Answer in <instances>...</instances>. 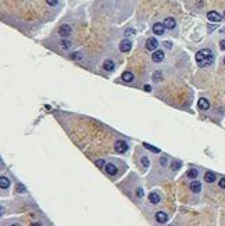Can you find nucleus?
Wrapping results in <instances>:
<instances>
[{"instance_id":"obj_1","label":"nucleus","mask_w":225,"mask_h":226,"mask_svg":"<svg viewBox=\"0 0 225 226\" xmlns=\"http://www.w3.org/2000/svg\"><path fill=\"white\" fill-rule=\"evenodd\" d=\"M196 63L200 67H208L214 63V54L210 49H203L196 53Z\"/></svg>"},{"instance_id":"obj_2","label":"nucleus","mask_w":225,"mask_h":226,"mask_svg":"<svg viewBox=\"0 0 225 226\" xmlns=\"http://www.w3.org/2000/svg\"><path fill=\"white\" fill-rule=\"evenodd\" d=\"M114 149H115V151H117V153H125V151L128 150V143H127V142H124V140L115 142Z\"/></svg>"},{"instance_id":"obj_3","label":"nucleus","mask_w":225,"mask_h":226,"mask_svg":"<svg viewBox=\"0 0 225 226\" xmlns=\"http://www.w3.org/2000/svg\"><path fill=\"white\" fill-rule=\"evenodd\" d=\"M207 18L211 22H220V21H222V15L218 14L217 11H208L207 13Z\"/></svg>"},{"instance_id":"obj_4","label":"nucleus","mask_w":225,"mask_h":226,"mask_svg":"<svg viewBox=\"0 0 225 226\" xmlns=\"http://www.w3.org/2000/svg\"><path fill=\"white\" fill-rule=\"evenodd\" d=\"M71 32H72V29H71V27H69V25H67V24L61 25V27H60V29H59V33L63 38L69 36V35H71Z\"/></svg>"},{"instance_id":"obj_5","label":"nucleus","mask_w":225,"mask_h":226,"mask_svg":"<svg viewBox=\"0 0 225 226\" xmlns=\"http://www.w3.org/2000/svg\"><path fill=\"white\" fill-rule=\"evenodd\" d=\"M157 46H158V42H157V39H154V38H150V39H147L146 42V49L150 50V51H154V50L157 49Z\"/></svg>"},{"instance_id":"obj_6","label":"nucleus","mask_w":225,"mask_h":226,"mask_svg":"<svg viewBox=\"0 0 225 226\" xmlns=\"http://www.w3.org/2000/svg\"><path fill=\"white\" fill-rule=\"evenodd\" d=\"M164 29H166V27H164V24H161V22H156L153 25V32L156 35H163L164 33Z\"/></svg>"},{"instance_id":"obj_7","label":"nucleus","mask_w":225,"mask_h":226,"mask_svg":"<svg viewBox=\"0 0 225 226\" xmlns=\"http://www.w3.org/2000/svg\"><path fill=\"white\" fill-rule=\"evenodd\" d=\"M131 47H132V43H131L129 40H127V39L119 43V50H121L122 53H127V51H129V50H131Z\"/></svg>"},{"instance_id":"obj_8","label":"nucleus","mask_w":225,"mask_h":226,"mask_svg":"<svg viewBox=\"0 0 225 226\" xmlns=\"http://www.w3.org/2000/svg\"><path fill=\"white\" fill-rule=\"evenodd\" d=\"M163 24H164V27H166L167 29H174V28L177 27V22H175V19L172 18V17H167Z\"/></svg>"},{"instance_id":"obj_9","label":"nucleus","mask_w":225,"mask_h":226,"mask_svg":"<svg viewBox=\"0 0 225 226\" xmlns=\"http://www.w3.org/2000/svg\"><path fill=\"white\" fill-rule=\"evenodd\" d=\"M152 58H153L154 63H160V61H163V58H164V53H163V50H156V51L152 54Z\"/></svg>"},{"instance_id":"obj_10","label":"nucleus","mask_w":225,"mask_h":226,"mask_svg":"<svg viewBox=\"0 0 225 226\" xmlns=\"http://www.w3.org/2000/svg\"><path fill=\"white\" fill-rule=\"evenodd\" d=\"M156 221L158 222V223H166V222L168 221V215H167L166 212H163V211H158V212L156 214Z\"/></svg>"},{"instance_id":"obj_11","label":"nucleus","mask_w":225,"mask_h":226,"mask_svg":"<svg viewBox=\"0 0 225 226\" xmlns=\"http://www.w3.org/2000/svg\"><path fill=\"white\" fill-rule=\"evenodd\" d=\"M106 172L109 175H111V176H114V175H117L118 169H117V167L114 164H106Z\"/></svg>"},{"instance_id":"obj_12","label":"nucleus","mask_w":225,"mask_h":226,"mask_svg":"<svg viewBox=\"0 0 225 226\" xmlns=\"http://www.w3.org/2000/svg\"><path fill=\"white\" fill-rule=\"evenodd\" d=\"M198 105H199V108L200 110H208L210 108V103H208V100L207 99H199Z\"/></svg>"},{"instance_id":"obj_13","label":"nucleus","mask_w":225,"mask_h":226,"mask_svg":"<svg viewBox=\"0 0 225 226\" xmlns=\"http://www.w3.org/2000/svg\"><path fill=\"white\" fill-rule=\"evenodd\" d=\"M217 176L214 172H206L204 173V181L207 182V183H213V182H216Z\"/></svg>"},{"instance_id":"obj_14","label":"nucleus","mask_w":225,"mask_h":226,"mask_svg":"<svg viewBox=\"0 0 225 226\" xmlns=\"http://www.w3.org/2000/svg\"><path fill=\"white\" fill-rule=\"evenodd\" d=\"M189 187H190V190H192L193 193H199V191L202 190V185H200V182H198V181H193Z\"/></svg>"},{"instance_id":"obj_15","label":"nucleus","mask_w":225,"mask_h":226,"mask_svg":"<svg viewBox=\"0 0 225 226\" xmlns=\"http://www.w3.org/2000/svg\"><path fill=\"white\" fill-rule=\"evenodd\" d=\"M103 68H104L106 71H109V72H110V71H113V69L115 68V64L113 63L111 60H106V61L103 63Z\"/></svg>"},{"instance_id":"obj_16","label":"nucleus","mask_w":225,"mask_h":226,"mask_svg":"<svg viewBox=\"0 0 225 226\" xmlns=\"http://www.w3.org/2000/svg\"><path fill=\"white\" fill-rule=\"evenodd\" d=\"M149 201L152 204H158L160 203V194L158 193H150L149 194Z\"/></svg>"},{"instance_id":"obj_17","label":"nucleus","mask_w":225,"mask_h":226,"mask_svg":"<svg viewBox=\"0 0 225 226\" xmlns=\"http://www.w3.org/2000/svg\"><path fill=\"white\" fill-rule=\"evenodd\" d=\"M198 175H199V172H198V169H195V168H192V169H189V171L186 172V176L190 178V179H196Z\"/></svg>"},{"instance_id":"obj_18","label":"nucleus","mask_w":225,"mask_h":226,"mask_svg":"<svg viewBox=\"0 0 225 226\" xmlns=\"http://www.w3.org/2000/svg\"><path fill=\"white\" fill-rule=\"evenodd\" d=\"M121 78H122V81H124V82H132L133 81V74L127 71V72L122 74V77H121Z\"/></svg>"},{"instance_id":"obj_19","label":"nucleus","mask_w":225,"mask_h":226,"mask_svg":"<svg viewBox=\"0 0 225 226\" xmlns=\"http://www.w3.org/2000/svg\"><path fill=\"white\" fill-rule=\"evenodd\" d=\"M9 186H10V181L7 179V178L6 176L0 178V187H1V189H7Z\"/></svg>"},{"instance_id":"obj_20","label":"nucleus","mask_w":225,"mask_h":226,"mask_svg":"<svg viewBox=\"0 0 225 226\" xmlns=\"http://www.w3.org/2000/svg\"><path fill=\"white\" fill-rule=\"evenodd\" d=\"M143 146H145V147H146L147 150H150V151H153V153H160V150L157 149V147H153V146L147 144V143H143Z\"/></svg>"},{"instance_id":"obj_21","label":"nucleus","mask_w":225,"mask_h":226,"mask_svg":"<svg viewBox=\"0 0 225 226\" xmlns=\"http://www.w3.org/2000/svg\"><path fill=\"white\" fill-rule=\"evenodd\" d=\"M61 47H63V49H69V47H71V42L69 40H61Z\"/></svg>"},{"instance_id":"obj_22","label":"nucleus","mask_w":225,"mask_h":226,"mask_svg":"<svg viewBox=\"0 0 225 226\" xmlns=\"http://www.w3.org/2000/svg\"><path fill=\"white\" fill-rule=\"evenodd\" d=\"M97 165V168H103L104 167V165H106V162H104V161H103V160H97L96 162H95Z\"/></svg>"},{"instance_id":"obj_23","label":"nucleus","mask_w":225,"mask_h":226,"mask_svg":"<svg viewBox=\"0 0 225 226\" xmlns=\"http://www.w3.org/2000/svg\"><path fill=\"white\" fill-rule=\"evenodd\" d=\"M132 35H135V29H127V32H125V36H132Z\"/></svg>"},{"instance_id":"obj_24","label":"nucleus","mask_w":225,"mask_h":226,"mask_svg":"<svg viewBox=\"0 0 225 226\" xmlns=\"http://www.w3.org/2000/svg\"><path fill=\"white\" fill-rule=\"evenodd\" d=\"M153 77H154V81H160V79H161V72H160V71H156Z\"/></svg>"},{"instance_id":"obj_25","label":"nucleus","mask_w":225,"mask_h":226,"mask_svg":"<svg viewBox=\"0 0 225 226\" xmlns=\"http://www.w3.org/2000/svg\"><path fill=\"white\" fill-rule=\"evenodd\" d=\"M179 168H181V162H172V165H171V169H172V171H174V169H179Z\"/></svg>"},{"instance_id":"obj_26","label":"nucleus","mask_w":225,"mask_h":226,"mask_svg":"<svg viewBox=\"0 0 225 226\" xmlns=\"http://www.w3.org/2000/svg\"><path fill=\"white\" fill-rule=\"evenodd\" d=\"M46 1H47V4L49 6H56L59 3V0H46Z\"/></svg>"},{"instance_id":"obj_27","label":"nucleus","mask_w":225,"mask_h":226,"mask_svg":"<svg viewBox=\"0 0 225 226\" xmlns=\"http://www.w3.org/2000/svg\"><path fill=\"white\" fill-rule=\"evenodd\" d=\"M142 164H143V167H149V160H147L146 158V157H143V158H142Z\"/></svg>"},{"instance_id":"obj_28","label":"nucleus","mask_w":225,"mask_h":226,"mask_svg":"<svg viewBox=\"0 0 225 226\" xmlns=\"http://www.w3.org/2000/svg\"><path fill=\"white\" fill-rule=\"evenodd\" d=\"M220 187L221 189H225V178H221L220 179Z\"/></svg>"},{"instance_id":"obj_29","label":"nucleus","mask_w":225,"mask_h":226,"mask_svg":"<svg viewBox=\"0 0 225 226\" xmlns=\"http://www.w3.org/2000/svg\"><path fill=\"white\" fill-rule=\"evenodd\" d=\"M17 190H20L21 193H25V187H24L22 185H18V186H17Z\"/></svg>"},{"instance_id":"obj_30","label":"nucleus","mask_w":225,"mask_h":226,"mask_svg":"<svg viewBox=\"0 0 225 226\" xmlns=\"http://www.w3.org/2000/svg\"><path fill=\"white\" fill-rule=\"evenodd\" d=\"M136 196H138V197H142V196H143V190H142V189H138V190H136Z\"/></svg>"},{"instance_id":"obj_31","label":"nucleus","mask_w":225,"mask_h":226,"mask_svg":"<svg viewBox=\"0 0 225 226\" xmlns=\"http://www.w3.org/2000/svg\"><path fill=\"white\" fill-rule=\"evenodd\" d=\"M220 49L221 50H225V40H221L220 42Z\"/></svg>"},{"instance_id":"obj_32","label":"nucleus","mask_w":225,"mask_h":226,"mask_svg":"<svg viewBox=\"0 0 225 226\" xmlns=\"http://www.w3.org/2000/svg\"><path fill=\"white\" fill-rule=\"evenodd\" d=\"M145 90H146V92H150V90H152V87H150L149 85H146V86H145Z\"/></svg>"},{"instance_id":"obj_33","label":"nucleus","mask_w":225,"mask_h":226,"mask_svg":"<svg viewBox=\"0 0 225 226\" xmlns=\"http://www.w3.org/2000/svg\"><path fill=\"white\" fill-rule=\"evenodd\" d=\"M160 162H161V164H163V165H164V164H166V162H167V158H161V160H160Z\"/></svg>"},{"instance_id":"obj_34","label":"nucleus","mask_w":225,"mask_h":226,"mask_svg":"<svg viewBox=\"0 0 225 226\" xmlns=\"http://www.w3.org/2000/svg\"><path fill=\"white\" fill-rule=\"evenodd\" d=\"M166 47H168V49H171V43H170V42H166Z\"/></svg>"},{"instance_id":"obj_35","label":"nucleus","mask_w":225,"mask_h":226,"mask_svg":"<svg viewBox=\"0 0 225 226\" xmlns=\"http://www.w3.org/2000/svg\"><path fill=\"white\" fill-rule=\"evenodd\" d=\"M224 18H225V11H224Z\"/></svg>"},{"instance_id":"obj_36","label":"nucleus","mask_w":225,"mask_h":226,"mask_svg":"<svg viewBox=\"0 0 225 226\" xmlns=\"http://www.w3.org/2000/svg\"><path fill=\"white\" fill-rule=\"evenodd\" d=\"M224 64H225V58H224Z\"/></svg>"}]
</instances>
